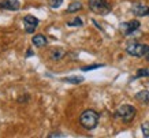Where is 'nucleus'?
<instances>
[{
    "instance_id": "nucleus-4",
    "label": "nucleus",
    "mask_w": 149,
    "mask_h": 138,
    "mask_svg": "<svg viewBox=\"0 0 149 138\" xmlns=\"http://www.w3.org/2000/svg\"><path fill=\"white\" fill-rule=\"evenodd\" d=\"M146 45L145 44H140V43H130V44L126 47V52L130 56H134V58H144V52Z\"/></svg>"
},
{
    "instance_id": "nucleus-9",
    "label": "nucleus",
    "mask_w": 149,
    "mask_h": 138,
    "mask_svg": "<svg viewBox=\"0 0 149 138\" xmlns=\"http://www.w3.org/2000/svg\"><path fill=\"white\" fill-rule=\"evenodd\" d=\"M32 43L36 47H38V48H42V47H45L47 45V38H45V36H42V34H36V36L32 38Z\"/></svg>"
},
{
    "instance_id": "nucleus-7",
    "label": "nucleus",
    "mask_w": 149,
    "mask_h": 138,
    "mask_svg": "<svg viewBox=\"0 0 149 138\" xmlns=\"http://www.w3.org/2000/svg\"><path fill=\"white\" fill-rule=\"evenodd\" d=\"M148 11L149 7L146 4H144V3H141V1H136L131 6V13L134 14L136 17H145V15H148Z\"/></svg>"
},
{
    "instance_id": "nucleus-14",
    "label": "nucleus",
    "mask_w": 149,
    "mask_h": 138,
    "mask_svg": "<svg viewBox=\"0 0 149 138\" xmlns=\"http://www.w3.org/2000/svg\"><path fill=\"white\" fill-rule=\"evenodd\" d=\"M141 130H142L144 137L149 138V122H144V123L141 125Z\"/></svg>"
},
{
    "instance_id": "nucleus-21",
    "label": "nucleus",
    "mask_w": 149,
    "mask_h": 138,
    "mask_svg": "<svg viewBox=\"0 0 149 138\" xmlns=\"http://www.w3.org/2000/svg\"><path fill=\"white\" fill-rule=\"evenodd\" d=\"M32 55H33V52H32V51H27V54H26V56H32Z\"/></svg>"
},
{
    "instance_id": "nucleus-13",
    "label": "nucleus",
    "mask_w": 149,
    "mask_h": 138,
    "mask_svg": "<svg viewBox=\"0 0 149 138\" xmlns=\"http://www.w3.org/2000/svg\"><path fill=\"white\" fill-rule=\"evenodd\" d=\"M63 81L77 85V84H81L82 81H84V78H82V77H66V78H63Z\"/></svg>"
},
{
    "instance_id": "nucleus-10",
    "label": "nucleus",
    "mask_w": 149,
    "mask_h": 138,
    "mask_svg": "<svg viewBox=\"0 0 149 138\" xmlns=\"http://www.w3.org/2000/svg\"><path fill=\"white\" fill-rule=\"evenodd\" d=\"M136 100L137 101L142 102V104H148L149 102V92L148 90H141L136 94Z\"/></svg>"
},
{
    "instance_id": "nucleus-1",
    "label": "nucleus",
    "mask_w": 149,
    "mask_h": 138,
    "mask_svg": "<svg viewBox=\"0 0 149 138\" xmlns=\"http://www.w3.org/2000/svg\"><path fill=\"white\" fill-rule=\"evenodd\" d=\"M100 119V115L93 109H86L79 116V125L85 130H93L97 126Z\"/></svg>"
},
{
    "instance_id": "nucleus-12",
    "label": "nucleus",
    "mask_w": 149,
    "mask_h": 138,
    "mask_svg": "<svg viewBox=\"0 0 149 138\" xmlns=\"http://www.w3.org/2000/svg\"><path fill=\"white\" fill-rule=\"evenodd\" d=\"M82 8V4L78 3V1H74L67 7V13H75V11H79Z\"/></svg>"
},
{
    "instance_id": "nucleus-18",
    "label": "nucleus",
    "mask_w": 149,
    "mask_h": 138,
    "mask_svg": "<svg viewBox=\"0 0 149 138\" xmlns=\"http://www.w3.org/2000/svg\"><path fill=\"white\" fill-rule=\"evenodd\" d=\"M62 3H63V0H51V7L52 8H59L60 6H62Z\"/></svg>"
},
{
    "instance_id": "nucleus-3",
    "label": "nucleus",
    "mask_w": 149,
    "mask_h": 138,
    "mask_svg": "<svg viewBox=\"0 0 149 138\" xmlns=\"http://www.w3.org/2000/svg\"><path fill=\"white\" fill-rule=\"evenodd\" d=\"M89 7L99 15H107L111 11V6L107 3V0H89Z\"/></svg>"
},
{
    "instance_id": "nucleus-2",
    "label": "nucleus",
    "mask_w": 149,
    "mask_h": 138,
    "mask_svg": "<svg viewBox=\"0 0 149 138\" xmlns=\"http://www.w3.org/2000/svg\"><path fill=\"white\" fill-rule=\"evenodd\" d=\"M136 114H137V109L133 105H129V104H123V105H120L115 111V116L119 118L120 120H123L125 123L131 122V120L136 118Z\"/></svg>"
},
{
    "instance_id": "nucleus-15",
    "label": "nucleus",
    "mask_w": 149,
    "mask_h": 138,
    "mask_svg": "<svg viewBox=\"0 0 149 138\" xmlns=\"http://www.w3.org/2000/svg\"><path fill=\"white\" fill-rule=\"evenodd\" d=\"M141 77H149V68H140L136 74V78H141Z\"/></svg>"
},
{
    "instance_id": "nucleus-6",
    "label": "nucleus",
    "mask_w": 149,
    "mask_h": 138,
    "mask_svg": "<svg viewBox=\"0 0 149 138\" xmlns=\"http://www.w3.org/2000/svg\"><path fill=\"white\" fill-rule=\"evenodd\" d=\"M23 23H25V30H26V33H34V30L37 29L38 23H40V21L37 18H34L33 15H26V17L23 18Z\"/></svg>"
},
{
    "instance_id": "nucleus-22",
    "label": "nucleus",
    "mask_w": 149,
    "mask_h": 138,
    "mask_svg": "<svg viewBox=\"0 0 149 138\" xmlns=\"http://www.w3.org/2000/svg\"><path fill=\"white\" fill-rule=\"evenodd\" d=\"M148 15H149V11H148Z\"/></svg>"
},
{
    "instance_id": "nucleus-8",
    "label": "nucleus",
    "mask_w": 149,
    "mask_h": 138,
    "mask_svg": "<svg viewBox=\"0 0 149 138\" xmlns=\"http://www.w3.org/2000/svg\"><path fill=\"white\" fill-rule=\"evenodd\" d=\"M21 7L19 0H3L0 1V8L8 10V11H17Z\"/></svg>"
},
{
    "instance_id": "nucleus-16",
    "label": "nucleus",
    "mask_w": 149,
    "mask_h": 138,
    "mask_svg": "<svg viewBox=\"0 0 149 138\" xmlns=\"http://www.w3.org/2000/svg\"><path fill=\"white\" fill-rule=\"evenodd\" d=\"M68 26H82V25H84V22H82V19L81 18H74L72 19V21H70V22L67 23Z\"/></svg>"
},
{
    "instance_id": "nucleus-5",
    "label": "nucleus",
    "mask_w": 149,
    "mask_h": 138,
    "mask_svg": "<svg viewBox=\"0 0 149 138\" xmlns=\"http://www.w3.org/2000/svg\"><path fill=\"white\" fill-rule=\"evenodd\" d=\"M138 29H140V22L136 21V19L120 23V31H122L125 36H130V34H133V33L136 30H138Z\"/></svg>"
},
{
    "instance_id": "nucleus-17",
    "label": "nucleus",
    "mask_w": 149,
    "mask_h": 138,
    "mask_svg": "<svg viewBox=\"0 0 149 138\" xmlns=\"http://www.w3.org/2000/svg\"><path fill=\"white\" fill-rule=\"evenodd\" d=\"M100 67H103V64H92V66H85V67H82V70H84V71H91V70H96V68H100Z\"/></svg>"
},
{
    "instance_id": "nucleus-20",
    "label": "nucleus",
    "mask_w": 149,
    "mask_h": 138,
    "mask_svg": "<svg viewBox=\"0 0 149 138\" xmlns=\"http://www.w3.org/2000/svg\"><path fill=\"white\" fill-rule=\"evenodd\" d=\"M48 137H49V138H52V137H64V135H63V134H62V133H52V134H49Z\"/></svg>"
},
{
    "instance_id": "nucleus-11",
    "label": "nucleus",
    "mask_w": 149,
    "mask_h": 138,
    "mask_svg": "<svg viewBox=\"0 0 149 138\" xmlns=\"http://www.w3.org/2000/svg\"><path fill=\"white\" fill-rule=\"evenodd\" d=\"M64 54H66V52H64L62 48H55L51 51V59H52V60H60V59L64 56Z\"/></svg>"
},
{
    "instance_id": "nucleus-19",
    "label": "nucleus",
    "mask_w": 149,
    "mask_h": 138,
    "mask_svg": "<svg viewBox=\"0 0 149 138\" xmlns=\"http://www.w3.org/2000/svg\"><path fill=\"white\" fill-rule=\"evenodd\" d=\"M144 59H146L149 62V45H146V48H145V52H144Z\"/></svg>"
}]
</instances>
